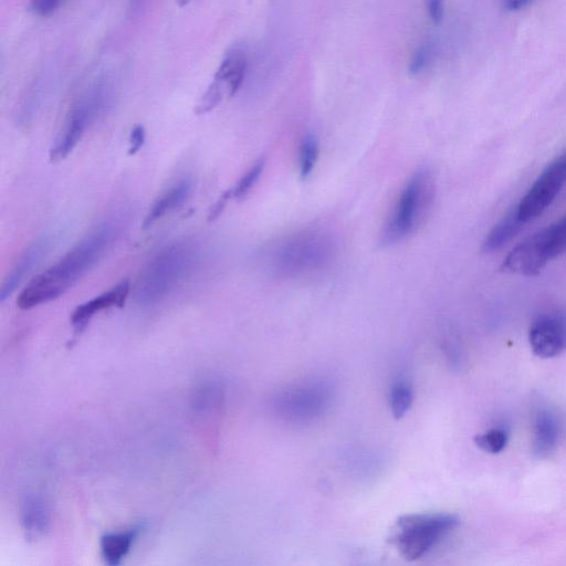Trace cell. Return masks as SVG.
<instances>
[{
	"label": "cell",
	"mask_w": 566,
	"mask_h": 566,
	"mask_svg": "<svg viewBox=\"0 0 566 566\" xmlns=\"http://www.w3.org/2000/svg\"><path fill=\"white\" fill-rule=\"evenodd\" d=\"M529 341L532 352L541 359H552L566 350V313L540 314L531 324Z\"/></svg>",
	"instance_id": "obj_9"
},
{
	"label": "cell",
	"mask_w": 566,
	"mask_h": 566,
	"mask_svg": "<svg viewBox=\"0 0 566 566\" xmlns=\"http://www.w3.org/2000/svg\"><path fill=\"white\" fill-rule=\"evenodd\" d=\"M144 526H136L121 532L104 534L100 540V548L104 561L110 566H118L128 557L136 540L143 532Z\"/></svg>",
	"instance_id": "obj_15"
},
{
	"label": "cell",
	"mask_w": 566,
	"mask_h": 566,
	"mask_svg": "<svg viewBox=\"0 0 566 566\" xmlns=\"http://www.w3.org/2000/svg\"><path fill=\"white\" fill-rule=\"evenodd\" d=\"M329 402V393L320 385L302 386L277 398L279 413L290 421H308L320 415Z\"/></svg>",
	"instance_id": "obj_10"
},
{
	"label": "cell",
	"mask_w": 566,
	"mask_h": 566,
	"mask_svg": "<svg viewBox=\"0 0 566 566\" xmlns=\"http://www.w3.org/2000/svg\"><path fill=\"white\" fill-rule=\"evenodd\" d=\"M414 401L412 386L405 381L396 382L390 393V406L396 419L403 418L410 412Z\"/></svg>",
	"instance_id": "obj_20"
},
{
	"label": "cell",
	"mask_w": 566,
	"mask_h": 566,
	"mask_svg": "<svg viewBox=\"0 0 566 566\" xmlns=\"http://www.w3.org/2000/svg\"><path fill=\"white\" fill-rule=\"evenodd\" d=\"M532 0H502V6L508 12H520V10L528 7Z\"/></svg>",
	"instance_id": "obj_28"
},
{
	"label": "cell",
	"mask_w": 566,
	"mask_h": 566,
	"mask_svg": "<svg viewBox=\"0 0 566 566\" xmlns=\"http://www.w3.org/2000/svg\"><path fill=\"white\" fill-rule=\"evenodd\" d=\"M265 165V159H260L243 177L240 178V181L233 188L234 198H245L249 194V192L253 190V188L259 181L262 172H264L265 170Z\"/></svg>",
	"instance_id": "obj_22"
},
{
	"label": "cell",
	"mask_w": 566,
	"mask_h": 566,
	"mask_svg": "<svg viewBox=\"0 0 566 566\" xmlns=\"http://www.w3.org/2000/svg\"><path fill=\"white\" fill-rule=\"evenodd\" d=\"M320 145L316 135L308 134L303 139L300 149V177L302 181L308 178L316 169L319 160Z\"/></svg>",
	"instance_id": "obj_19"
},
{
	"label": "cell",
	"mask_w": 566,
	"mask_h": 566,
	"mask_svg": "<svg viewBox=\"0 0 566 566\" xmlns=\"http://www.w3.org/2000/svg\"><path fill=\"white\" fill-rule=\"evenodd\" d=\"M224 387L214 380H207L196 387L192 397V408L197 415L214 413L224 402Z\"/></svg>",
	"instance_id": "obj_18"
},
{
	"label": "cell",
	"mask_w": 566,
	"mask_h": 566,
	"mask_svg": "<svg viewBox=\"0 0 566 566\" xmlns=\"http://www.w3.org/2000/svg\"><path fill=\"white\" fill-rule=\"evenodd\" d=\"M509 433L506 428L496 427L478 435L475 443L482 452L496 455L507 447Z\"/></svg>",
	"instance_id": "obj_21"
},
{
	"label": "cell",
	"mask_w": 566,
	"mask_h": 566,
	"mask_svg": "<svg viewBox=\"0 0 566 566\" xmlns=\"http://www.w3.org/2000/svg\"><path fill=\"white\" fill-rule=\"evenodd\" d=\"M51 244L52 237L46 235L35 241V243L20 256L16 265L4 280L2 288H0V301L4 302L10 296L14 295L20 283L25 280L30 272L37 267L41 259L48 253Z\"/></svg>",
	"instance_id": "obj_13"
},
{
	"label": "cell",
	"mask_w": 566,
	"mask_h": 566,
	"mask_svg": "<svg viewBox=\"0 0 566 566\" xmlns=\"http://www.w3.org/2000/svg\"><path fill=\"white\" fill-rule=\"evenodd\" d=\"M131 292L130 280H123L107 292L90 301L82 303L73 311L71 323L77 334L82 333L97 313L110 308H122Z\"/></svg>",
	"instance_id": "obj_11"
},
{
	"label": "cell",
	"mask_w": 566,
	"mask_h": 566,
	"mask_svg": "<svg viewBox=\"0 0 566 566\" xmlns=\"http://www.w3.org/2000/svg\"><path fill=\"white\" fill-rule=\"evenodd\" d=\"M562 434L560 419L553 412H539L533 428V450L538 456L549 455L558 446Z\"/></svg>",
	"instance_id": "obj_14"
},
{
	"label": "cell",
	"mask_w": 566,
	"mask_h": 566,
	"mask_svg": "<svg viewBox=\"0 0 566 566\" xmlns=\"http://www.w3.org/2000/svg\"><path fill=\"white\" fill-rule=\"evenodd\" d=\"M566 251V216L522 241L503 261V270L520 276H536Z\"/></svg>",
	"instance_id": "obj_5"
},
{
	"label": "cell",
	"mask_w": 566,
	"mask_h": 566,
	"mask_svg": "<svg viewBox=\"0 0 566 566\" xmlns=\"http://www.w3.org/2000/svg\"><path fill=\"white\" fill-rule=\"evenodd\" d=\"M248 68L247 50L243 45L230 48L215 73L211 85L198 103L197 113L211 112L226 97H234L243 86Z\"/></svg>",
	"instance_id": "obj_7"
},
{
	"label": "cell",
	"mask_w": 566,
	"mask_h": 566,
	"mask_svg": "<svg viewBox=\"0 0 566 566\" xmlns=\"http://www.w3.org/2000/svg\"><path fill=\"white\" fill-rule=\"evenodd\" d=\"M146 140V132L143 125H135L130 135V155H135L144 146Z\"/></svg>",
	"instance_id": "obj_25"
},
{
	"label": "cell",
	"mask_w": 566,
	"mask_h": 566,
	"mask_svg": "<svg viewBox=\"0 0 566 566\" xmlns=\"http://www.w3.org/2000/svg\"><path fill=\"white\" fill-rule=\"evenodd\" d=\"M232 197H234L233 190H228L222 196H220L216 204L212 207L211 213H209L208 215L209 222H212V220L217 219L224 213L229 199Z\"/></svg>",
	"instance_id": "obj_27"
},
{
	"label": "cell",
	"mask_w": 566,
	"mask_h": 566,
	"mask_svg": "<svg viewBox=\"0 0 566 566\" xmlns=\"http://www.w3.org/2000/svg\"><path fill=\"white\" fill-rule=\"evenodd\" d=\"M118 236L119 225L117 223L100 224L57 264L31 280L20 293L17 306L22 310H30L65 295L106 255Z\"/></svg>",
	"instance_id": "obj_1"
},
{
	"label": "cell",
	"mask_w": 566,
	"mask_h": 566,
	"mask_svg": "<svg viewBox=\"0 0 566 566\" xmlns=\"http://www.w3.org/2000/svg\"><path fill=\"white\" fill-rule=\"evenodd\" d=\"M459 518L452 513H414L398 518L391 538L394 547L408 561H417L431 553L452 533Z\"/></svg>",
	"instance_id": "obj_4"
},
{
	"label": "cell",
	"mask_w": 566,
	"mask_h": 566,
	"mask_svg": "<svg viewBox=\"0 0 566 566\" xmlns=\"http://www.w3.org/2000/svg\"><path fill=\"white\" fill-rule=\"evenodd\" d=\"M434 55V46L431 43L423 44L419 46L415 51V54L411 60L410 67H408V72L411 76H418L422 73L432 60Z\"/></svg>",
	"instance_id": "obj_23"
},
{
	"label": "cell",
	"mask_w": 566,
	"mask_h": 566,
	"mask_svg": "<svg viewBox=\"0 0 566 566\" xmlns=\"http://www.w3.org/2000/svg\"><path fill=\"white\" fill-rule=\"evenodd\" d=\"M191 192L192 182L190 180H183L172 186L169 191H166L159 199H156V202L144 219L143 228H150L165 215L180 208L187 201Z\"/></svg>",
	"instance_id": "obj_16"
},
{
	"label": "cell",
	"mask_w": 566,
	"mask_h": 566,
	"mask_svg": "<svg viewBox=\"0 0 566 566\" xmlns=\"http://www.w3.org/2000/svg\"><path fill=\"white\" fill-rule=\"evenodd\" d=\"M524 225L526 224L519 218L516 208L512 209L510 213L503 217L500 222L491 229L484 244H482V249H484L486 253H492V251L501 249L521 232Z\"/></svg>",
	"instance_id": "obj_17"
},
{
	"label": "cell",
	"mask_w": 566,
	"mask_h": 566,
	"mask_svg": "<svg viewBox=\"0 0 566 566\" xmlns=\"http://www.w3.org/2000/svg\"><path fill=\"white\" fill-rule=\"evenodd\" d=\"M191 2H193V0H177V3L180 4V6H186Z\"/></svg>",
	"instance_id": "obj_29"
},
{
	"label": "cell",
	"mask_w": 566,
	"mask_h": 566,
	"mask_svg": "<svg viewBox=\"0 0 566 566\" xmlns=\"http://www.w3.org/2000/svg\"><path fill=\"white\" fill-rule=\"evenodd\" d=\"M109 103L106 86L98 85L83 96L70 110L64 128L50 152V160L59 162L76 148L89 125L98 119Z\"/></svg>",
	"instance_id": "obj_6"
},
{
	"label": "cell",
	"mask_w": 566,
	"mask_h": 566,
	"mask_svg": "<svg viewBox=\"0 0 566 566\" xmlns=\"http://www.w3.org/2000/svg\"><path fill=\"white\" fill-rule=\"evenodd\" d=\"M19 510L26 538L29 541L44 538L52 523V511L48 500L38 494H28L20 502Z\"/></svg>",
	"instance_id": "obj_12"
},
{
	"label": "cell",
	"mask_w": 566,
	"mask_h": 566,
	"mask_svg": "<svg viewBox=\"0 0 566 566\" xmlns=\"http://www.w3.org/2000/svg\"><path fill=\"white\" fill-rule=\"evenodd\" d=\"M197 262L198 248L193 241H175L162 248L141 272L136 301L143 307L161 302L192 274Z\"/></svg>",
	"instance_id": "obj_2"
},
{
	"label": "cell",
	"mask_w": 566,
	"mask_h": 566,
	"mask_svg": "<svg viewBox=\"0 0 566 566\" xmlns=\"http://www.w3.org/2000/svg\"><path fill=\"white\" fill-rule=\"evenodd\" d=\"M64 0H31L30 7L39 17L54 15Z\"/></svg>",
	"instance_id": "obj_24"
},
{
	"label": "cell",
	"mask_w": 566,
	"mask_h": 566,
	"mask_svg": "<svg viewBox=\"0 0 566 566\" xmlns=\"http://www.w3.org/2000/svg\"><path fill=\"white\" fill-rule=\"evenodd\" d=\"M426 8L433 23H442L445 14V0H426Z\"/></svg>",
	"instance_id": "obj_26"
},
{
	"label": "cell",
	"mask_w": 566,
	"mask_h": 566,
	"mask_svg": "<svg viewBox=\"0 0 566 566\" xmlns=\"http://www.w3.org/2000/svg\"><path fill=\"white\" fill-rule=\"evenodd\" d=\"M566 184V153L547 166L516 207L524 224L542 215Z\"/></svg>",
	"instance_id": "obj_8"
},
{
	"label": "cell",
	"mask_w": 566,
	"mask_h": 566,
	"mask_svg": "<svg viewBox=\"0 0 566 566\" xmlns=\"http://www.w3.org/2000/svg\"><path fill=\"white\" fill-rule=\"evenodd\" d=\"M435 198V177L423 167L405 185L393 213L383 227L380 245L390 247L415 235L431 216Z\"/></svg>",
	"instance_id": "obj_3"
}]
</instances>
